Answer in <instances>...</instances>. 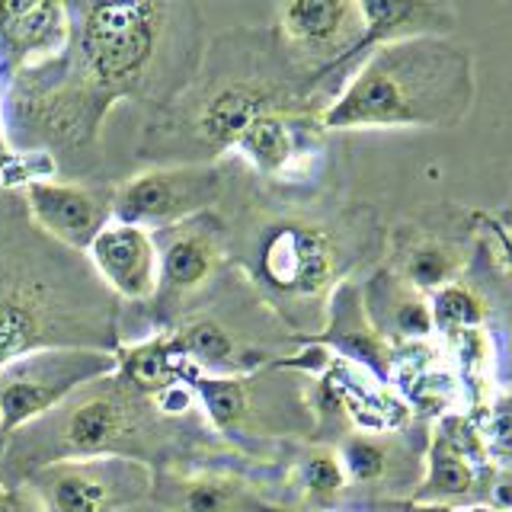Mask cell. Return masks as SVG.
Wrapping results in <instances>:
<instances>
[{"mask_svg": "<svg viewBox=\"0 0 512 512\" xmlns=\"http://www.w3.org/2000/svg\"><path fill=\"white\" fill-rule=\"evenodd\" d=\"M455 256L448 253L445 247L432 244V240H423V244H413L404 260H400V282L416 288V292H439V288L455 282Z\"/></svg>", "mask_w": 512, "mask_h": 512, "instance_id": "cell-20", "label": "cell"}, {"mask_svg": "<svg viewBox=\"0 0 512 512\" xmlns=\"http://www.w3.org/2000/svg\"><path fill=\"white\" fill-rule=\"evenodd\" d=\"M231 151L237 157H244L260 176H269V180H292L301 170L304 157H308L301 128L285 109H272L256 116L237 135Z\"/></svg>", "mask_w": 512, "mask_h": 512, "instance_id": "cell-17", "label": "cell"}, {"mask_svg": "<svg viewBox=\"0 0 512 512\" xmlns=\"http://www.w3.org/2000/svg\"><path fill=\"white\" fill-rule=\"evenodd\" d=\"M487 439L500 448V452H512V394L500 397L490 410L487 423Z\"/></svg>", "mask_w": 512, "mask_h": 512, "instance_id": "cell-23", "label": "cell"}, {"mask_svg": "<svg viewBox=\"0 0 512 512\" xmlns=\"http://www.w3.org/2000/svg\"><path fill=\"white\" fill-rule=\"evenodd\" d=\"M167 346L189 375H247V349L240 346L234 330H228L212 314H196L164 333ZM256 372V368H253Z\"/></svg>", "mask_w": 512, "mask_h": 512, "instance_id": "cell-16", "label": "cell"}, {"mask_svg": "<svg viewBox=\"0 0 512 512\" xmlns=\"http://www.w3.org/2000/svg\"><path fill=\"white\" fill-rule=\"evenodd\" d=\"M87 263L119 304H148L157 295L160 256L148 228L125 221H109L87 247Z\"/></svg>", "mask_w": 512, "mask_h": 512, "instance_id": "cell-13", "label": "cell"}, {"mask_svg": "<svg viewBox=\"0 0 512 512\" xmlns=\"http://www.w3.org/2000/svg\"><path fill=\"white\" fill-rule=\"evenodd\" d=\"M151 503L164 512H282L244 477L180 468L154 471Z\"/></svg>", "mask_w": 512, "mask_h": 512, "instance_id": "cell-15", "label": "cell"}, {"mask_svg": "<svg viewBox=\"0 0 512 512\" xmlns=\"http://www.w3.org/2000/svg\"><path fill=\"white\" fill-rule=\"evenodd\" d=\"M336 455H340L349 484H375L391 468V448L368 436H349L336 448Z\"/></svg>", "mask_w": 512, "mask_h": 512, "instance_id": "cell-21", "label": "cell"}, {"mask_svg": "<svg viewBox=\"0 0 512 512\" xmlns=\"http://www.w3.org/2000/svg\"><path fill=\"white\" fill-rule=\"evenodd\" d=\"M292 484L311 509H327L346 490V471L336 448H311L292 468Z\"/></svg>", "mask_w": 512, "mask_h": 512, "instance_id": "cell-19", "label": "cell"}, {"mask_svg": "<svg viewBox=\"0 0 512 512\" xmlns=\"http://www.w3.org/2000/svg\"><path fill=\"white\" fill-rule=\"evenodd\" d=\"M20 487L39 512H128L151 503L154 468L135 458H77L39 468Z\"/></svg>", "mask_w": 512, "mask_h": 512, "instance_id": "cell-6", "label": "cell"}, {"mask_svg": "<svg viewBox=\"0 0 512 512\" xmlns=\"http://www.w3.org/2000/svg\"><path fill=\"white\" fill-rule=\"evenodd\" d=\"M500 244H503V260L512 269V218H509V224H503V228H500Z\"/></svg>", "mask_w": 512, "mask_h": 512, "instance_id": "cell-26", "label": "cell"}, {"mask_svg": "<svg viewBox=\"0 0 512 512\" xmlns=\"http://www.w3.org/2000/svg\"><path fill=\"white\" fill-rule=\"evenodd\" d=\"M0 512H39L32 506L23 487H4L0 484Z\"/></svg>", "mask_w": 512, "mask_h": 512, "instance_id": "cell-25", "label": "cell"}, {"mask_svg": "<svg viewBox=\"0 0 512 512\" xmlns=\"http://www.w3.org/2000/svg\"><path fill=\"white\" fill-rule=\"evenodd\" d=\"M119 314L87 256L39 231L20 189L0 186V365L39 349L119 352Z\"/></svg>", "mask_w": 512, "mask_h": 512, "instance_id": "cell-2", "label": "cell"}, {"mask_svg": "<svg viewBox=\"0 0 512 512\" xmlns=\"http://www.w3.org/2000/svg\"><path fill=\"white\" fill-rule=\"evenodd\" d=\"M176 436V420L112 372L80 388L42 420L13 432L0 461V484L20 487L39 468L77 458H135L157 471Z\"/></svg>", "mask_w": 512, "mask_h": 512, "instance_id": "cell-4", "label": "cell"}, {"mask_svg": "<svg viewBox=\"0 0 512 512\" xmlns=\"http://www.w3.org/2000/svg\"><path fill=\"white\" fill-rule=\"evenodd\" d=\"M116 372V352L39 349L0 365V426L7 436L42 420L80 388Z\"/></svg>", "mask_w": 512, "mask_h": 512, "instance_id": "cell-5", "label": "cell"}, {"mask_svg": "<svg viewBox=\"0 0 512 512\" xmlns=\"http://www.w3.org/2000/svg\"><path fill=\"white\" fill-rule=\"evenodd\" d=\"M71 39V7L58 0H0V96Z\"/></svg>", "mask_w": 512, "mask_h": 512, "instance_id": "cell-11", "label": "cell"}, {"mask_svg": "<svg viewBox=\"0 0 512 512\" xmlns=\"http://www.w3.org/2000/svg\"><path fill=\"white\" fill-rule=\"evenodd\" d=\"M7 442H10V436L4 432V426H0V461H4V452H7Z\"/></svg>", "mask_w": 512, "mask_h": 512, "instance_id": "cell-27", "label": "cell"}, {"mask_svg": "<svg viewBox=\"0 0 512 512\" xmlns=\"http://www.w3.org/2000/svg\"><path fill=\"white\" fill-rule=\"evenodd\" d=\"M279 36L317 74L362 52L365 16L362 4L349 0H295L279 7Z\"/></svg>", "mask_w": 512, "mask_h": 512, "instance_id": "cell-8", "label": "cell"}, {"mask_svg": "<svg viewBox=\"0 0 512 512\" xmlns=\"http://www.w3.org/2000/svg\"><path fill=\"white\" fill-rule=\"evenodd\" d=\"M474 480V461L464 452V445L455 442L448 429L436 436L429 455V471L420 487V500H439V496H458L468 493Z\"/></svg>", "mask_w": 512, "mask_h": 512, "instance_id": "cell-18", "label": "cell"}, {"mask_svg": "<svg viewBox=\"0 0 512 512\" xmlns=\"http://www.w3.org/2000/svg\"><path fill=\"white\" fill-rule=\"evenodd\" d=\"M474 96V61L432 32L378 45L324 109L330 132L442 128L464 119Z\"/></svg>", "mask_w": 512, "mask_h": 512, "instance_id": "cell-3", "label": "cell"}, {"mask_svg": "<svg viewBox=\"0 0 512 512\" xmlns=\"http://www.w3.org/2000/svg\"><path fill=\"white\" fill-rule=\"evenodd\" d=\"M224 170L212 160L151 167L122 183L112 199V218L138 224L148 231H164L189 218H199L221 202Z\"/></svg>", "mask_w": 512, "mask_h": 512, "instance_id": "cell-7", "label": "cell"}, {"mask_svg": "<svg viewBox=\"0 0 512 512\" xmlns=\"http://www.w3.org/2000/svg\"><path fill=\"white\" fill-rule=\"evenodd\" d=\"M23 205L39 231H45L61 247L87 253L112 218V199L116 189L109 186H87L71 180H32L20 186Z\"/></svg>", "mask_w": 512, "mask_h": 512, "instance_id": "cell-9", "label": "cell"}, {"mask_svg": "<svg viewBox=\"0 0 512 512\" xmlns=\"http://www.w3.org/2000/svg\"><path fill=\"white\" fill-rule=\"evenodd\" d=\"M260 279L279 295L311 298L330 288L336 272V253L327 231L311 224L288 221L272 228L256 256Z\"/></svg>", "mask_w": 512, "mask_h": 512, "instance_id": "cell-12", "label": "cell"}, {"mask_svg": "<svg viewBox=\"0 0 512 512\" xmlns=\"http://www.w3.org/2000/svg\"><path fill=\"white\" fill-rule=\"evenodd\" d=\"M272 109H285V103H279V93L263 87L260 80H240V77L224 80L221 77L199 96V103L192 106L189 135L192 141L202 144L208 157L228 154L237 135L244 132L256 116H263V112H272Z\"/></svg>", "mask_w": 512, "mask_h": 512, "instance_id": "cell-14", "label": "cell"}, {"mask_svg": "<svg viewBox=\"0 0 512 512\" xmlns=\"http://www.w3.org/2000/svg\"><path fill=\"white\" fill-rule=\"evenodd\" d=\"M0 100H4V96H0ZM13 164H16V151H13V144H10V138H7V125H4V103H0V186H7Z\"/></svg>", "mask_w": 512, "mask_h": 512, "instance_id": "cell-24", "label": "cell"}, {"mask_svg": "<svg viewBox=\"0 0 512 512\" xmlns=\"http://www.w3.org/2000/svg\"><path fill=\"white\" fill-rule=\"evenodd\" d=\"M484 317V304H480L468 288L461 285H445L436 292V304H432V324H439L445 330L455 327H471Z\"/></svg>", "mask_w": 512, "mask_h": 512, "instance_id": "cell-22", "label": "cell"}, {"mask_svg": "<svg viewBox=\"0 0 512 512\" xmlns=\"http://www.w3.org/2000/svg\"><path fill=\"white\" fill-rule=\"evenodd\" d=\"M160 256V279L154 301L170 308L199 295L224 263V224L215 212L189 218L164 231H151Z\"/></svg>", "mask_w": 512, "mask_h": 512, "instance_id": "cell-10", "label": "cell"}, {"mask_svg": "<svg viewBox=\"0 0 512 512\" xmlns=\"http://www.w3.org/2000/svg\"><path fill=\"white\" fill-rule=\"evenodd\" d=\"M183 4H71V39L64 52L26 71L7 90L16 119L32 125L48 144L87 148L122 100L176 96L196 64L173 61L170 48L192 45L180 26ZM4 93V96H7Z\"/></svg>", "mask_w": 512, "mask_h": 512, "instance_id": "cell-1", "label": "cell"}]
</instances>
